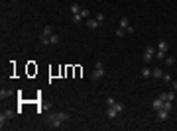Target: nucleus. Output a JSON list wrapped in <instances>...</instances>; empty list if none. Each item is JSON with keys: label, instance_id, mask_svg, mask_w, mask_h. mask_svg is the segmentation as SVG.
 Wrapping results in <instances>:
<instances>
[{"label": "nucleus", "instance_id": "nucleus-1", "mask_svg": "<svg viewBox=\"0 0 177 131\" xmlns=\"http://www.w3.org/2000/svg\"><path fill=\"white\" fill-rule=\"evenodd\" d=\"M67 120H69V114H67V112H53V114L49 116V125H51L53 129H59Z\"/></svg>", "mask_w": 177, "mask_h": 131}, {"label": "nucleus", "instance_id": "nucleus-2", "mask_svg": "<svg viewBox=\"0 0 177 131\" xmlns=\"http://www.w3.org/2000/svg\"><path fill=\"white\" fill-rule=\"evenodd\" d=\"M102 77H104V63H102V61H97V63H95V69H93V73H91V80L97 82V80H100Z\"/></svg>", "mask_w": 177, "mask_h": 131}, {"label": "nucleus", "instance_id": "nucleus-3", "mask_svg": "<svg viewBox=\"0 0 177 131\" xmlns=\"http://www.w3.org/2000/svg\"><path fill=\"white\" fill-rule=\"evenodd\" d=\"M81 12H83V8L79 6L77 2H73V4H71V14H73V22H75V24H79V22H81V20H83V16H81Z\"/></svg>", "mask_w": 177, "mask_h": 131}, {"label": "nucleus", "instance_id": "nucleus-4", "mask_svg": "<svg viewBox=\"0 0 177 131\" xmlns=\"http://www.w3.org/2000/svg\"><path fill=\"white\" fill-rule=\"evenodd\" d=\"M53 33V30H51V26H45L44 30H42V33H39V41H42V45H49V35Z\"/></svg>", "mask_w": 177, "mask_h": 131}, {"label": "nucleus", "instance_id": "nucleus-5", "mask_svg": "<svg viewBox=\"0 0 177 131\" xmlns=\"http://www.w3.org/2000/svg\"><path fill=\"white\" fill-rule=\"evenodd\" d=\"M155 51H157V49L152 47V45H148V47H146V49H144V63H152V61H154Z\"/></svg>", "mask_w": 177, "mask_h": 131}, {"label": "nucleus", "instance_id": "nucleus-6", "mask_svg": "<svg viewBox=\"0 0 177 131\" xmlns=\"http://www.w3.org/2000/svg\"><path fill=\"white\" fill-rule=\"evenodd\" d=\"M120 28L126 30V33H134V28H132V24H130L128 18H120Z\"/></svg>", "mask_w": 177, "mask_h": 131}, {"label": "nucleus", "instance_id": "nucleus-7", "mask_svg": "<svg viewBox=\"0 0 177 131\" xmlns=\"http://www.w3.org/2000/svg\"><path fill=\"white\" fill-rule=\"evenodd\" d=\"M12 116H14V112H12V110H4V112L0 114V125H4L6 121H10Z\"/></svg>", "mask_w": 177, "mask_h": 131}, {"label": "nucleus", "instance_id": "nucleus-8", "mask_svg": "<svg viewBox=\"0 0 177 131\" xmlns=\"http://www.w3.org/2000/svg\"><path fill=\"white\" fill-rule=\"evenodd\" d=\"M106 116H108V120H116V118L120 116V112L114 108V106H108V110H106Z\"/></svg>", "mask_w": 177, "mask_h": 131}, {"label": "nucleus", "instance_id": "nucleus-9", "mask_svg": "<svg viewBox=\"0 0 177 131\" xmlns=\"http://www.w3.org/2000/svg\"><path fill=\"white\" fill-rule=\"evenodd\" d=\"M167 49H169V45H167V41H159V43H157V53H161V55H167Z\"/></svg>", "mask_w": 177, "mask_h": 131}, {"label": "nucleus", "instance_id": "nucleus-10", "mask_svg": "<svg viewBox=\"0 0 177 131\" xmlns=\"http://www.w3.org/2000/svg\"><path fill=\"white\" fill-rule=\"evenodd\" d=\"M167 118H169V112H167V110H163V108L157 110V120L159 121H165Z\"/></svg>", "mask_w": 177, "mask_h": 131}, {"label": "nucleus", "instance_id": "nucleus-11", "mask_svg": "<svg viewBox=\"0 0 177 131\" xmlns=\"http://www.w3.org/2000/svg\"><path fill=\"white\" fill-rule=\"evenodd\" d=\"M59 41H61V37H59L57 33H51V35H49V45H57Z\"/></svg>", "mask_w": 177, "mask_h": 131}, {"label": "nucleus", "instance_id": "nucleus-12", "mask_svg": "<svg viewBox=\"0 0 177 131\" xmlns=\"http://www.w3.org/2000/svg\"><path fill=\"white\" fill-rule=\"evenodd\" d=\"M152 77H154V78H163V73H161V69H159V67L152 69Z\"/></svg>", "mask_w": 177, "mask_h": 131}, {"label": "nucleus", "instance_id": "nucleus-13", "mask_svg": "<svg viewBox=\"0 0 177 131\" xmlns=\"http://www.w3.org/2000/svg\"><path fill=\"white\" fill-rule=\"evenodd\" d=\"M99 26H100V24L97 22V18H95V20H87V28H88V30H97Z\"/></svg>", "mask_w": 177, "mask_h": 131}, {"label": "nucleus", "instance_id": "nucleus-14", "mask_svg": "<svg viewBox=\"0 0 177 131\" xmlns=\"http://www.w3.org/2000/svg\"><path fill=\"white\" fill-rule=\"evenodd\" d=\"M163 102H165V100H161L159 96H157V98L154 100V104H152V106H154V110H161V106H163Z\"/></svg>", "mask_w": 177, "mask_h": 131}, {"label": "nucleus", "instance_id": "nucleus-15", "mask_svg": "<svg viewBox=\"0 0 177 131\" xmlns=\"http://www.w3.org/2000/svg\"><path fill=\"white\" fill-rule=\"evenodd\" d=\"M161 108H163V110H167V112H171V110H173V102H169V100H165Z\"/></svg>", "mask_w": 177, "mask_h": 131}, {"label": "nucleus", "instance_id": "nucleus-16", "mask_svg": "<svg viewBox=\"0 0 177 131\" xmlns=\"http://www.w3.org/2000/svg\"><path fill=\"white\" fill-rule=\"evenodd\" d=\"M12 94H14L12 90H2V92H0V98H2V100H4V98H10Z\"/></svg>", "mask_w": 177, "mask_h": 131}, {"label": "nucleus", "instance_id": "nucleus-17", "mask_svg": "<svg viewBox=\"0 0 177 131\" xmlns=\"http://www.w3.org/2000/svg\"><path fill=\"white\" fill-rule=\"evenodd\" d=\"M163 61H165V65H167V67H171L173 63H175V59H173L171 55H165V59H163Z\"/></svg>", "mask_w": 177, "mask_h": 131}, {"label": "nucleus", "instance_id": "nucleus-18", "mask_svg": "<svg viewBox=\"0 0 177 131\" xmlns=\"http://www.w3.org/2000/svg\"><path fill=\"white\" fill-rule=\"evenodd\" d=\"M142 77H144V78L152 77V69H148V67H144V69H142Z\"/></svg>", "mask_w": 177, "mask_h": 131}, {"label": "nucleus", "instance_id": "nucleus-19", "mask_svg": "<svg viewBox=\"0 0 177 131\" xmlns=\"http://www.w3.org/2000/svg\"><path fill=\"white\" fill-rule=\"evenodd\" d=\"M116 37H124V35H126V30H122V28H118V30H116Z\"/></svg>", "mask_w": 177, "mask_h": 131}, {"label": "nucleus", "instance_id": "nucleus-20", "mask_svg": "<svg viewBox=\"0 0 177 131\" xmlns=\"http://www.w3.org/2000/svg\"><path fill=\"white\" fill-rule=\"evenodd\" d=\"M114 104H116V100L112 98V96H108V98H106V106H114Z\"/></svg>", "mask_w": 177, "mask_h": 131}, {"label": "nucleus", "instance_id": "nucleus-21", "mask_svg": "<svg viewBox=\"0 0 177 131\" xmlns=\"http://www.w3.org/2000/svg\"><path fill=\"white\" fill-rule=\"evenodd\" d=\"M163 80H165V82H173V77H171L169 73H165V75H163Z\"/></svg>", "mask_w": 177, "mask_h": 131}, {"label": "nucleus", "instance_id": "nucleus-22", "mask_svg": "<svg viewBox=\"0 0 177 131\" xmlns=\"http://www.w3.org/2000/svg\"><path fill=\"white\" fill-rule=\"evenodd\" d=\"M88 14H91V12H88V8H83V12H81V16H83L85 20H87V18H88Z\"/></svg>", "mask_w": 177, "mask_h": 131}, {"label": "nucleus", "instance_id": "nucleus-23", "mask_svg": "<svg viewBox=\"0 0 177 131\" xmlns=\"http://www.w3.org/2000/svg\"><path fill=\"white\" fill-rule=\"evenodd\" d=\"M97 22H99V24L104 22V14H99V16H97Z\"/></svg>", "mask_w": 177, "mask_h": 131}, {"label": "nucleus", "instance_id": "nucleus-24", "mask_svg": "<svg viewBox=\"0 0 177 131\" xmlns=\"http://www.w3.org/2000/svg\"><path fill=\"white\" fill-rule=\"evenodd\" d=\"M173 88H175V90H177V80H173Z\"/></svg>", "mask_w": 177, "mask_h": 131}]
</instances>
